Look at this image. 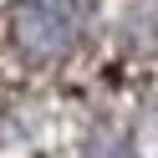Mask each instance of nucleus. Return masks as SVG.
Segmentation results:
<instances>
[{
    "label": "nucleus",
    "mask_w": 158,
    "mask_h": 158,
    "mask_svg": "<svg viewBox=\"0 0 158 158\" xmlns=\"http://www.w3.org/2000/svg\"><path fill=\"white\" fill-rule=\"evenodd\" d=\"M82 26V0H21V36L31 46H66Z\"/></svg>",
    "instance_id": "obj_1"
}]
</instances>
